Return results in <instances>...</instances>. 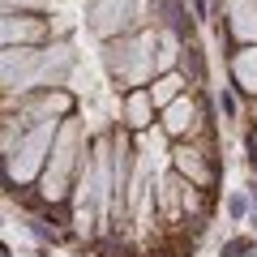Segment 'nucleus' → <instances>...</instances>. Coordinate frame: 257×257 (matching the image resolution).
I'll return each mask as SVG.
<instances>
[{"mask_svg":"<svg viewBox=\"0 0 257 257\" xmlns=\"http://www.w3.org/2000/svg\"><path fill=\"white\" fill-rule=\"evenodd\" d=\"M189 5H193V13H197V22H202L206 18V0H189Z\"/></svg>","mask_w":257,"mask_h":257,"instance_id":"obj_1","label":"nucleus"}]
</instances>
